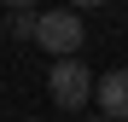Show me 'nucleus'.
Instances as JSON below:
<instances>
[{
	"label": "nucleus",
	"instance_id": "1",
	"mask_svg": "<svg viewBox=\"0 0 128 122\" xmlns=\"http://www.w3.org/2000/svg\"><path fill=\"white\" fill-rule=\"evenodd\" d=\"M29 35H35L52 58H76V52H82V41H88V23H82L70 6H58V12H35Z\"/></svg>",
	"mask_w": 128,
	"mask_h": 122
},
{
	"label": "nucleus",
	"instance_id": "6",
	"mask_svg": "<svg viewBox=\"0 0 128 122\" xmlns=\"http://www.w3.org/2000/svg\"><path fill=\"white\" fill-rule=\"evenodd\" d=\"M88 122H105V116H88Z\"/></svg>",
	"mask_w": 128,
	"mask_h": 122
},
{
	"label": "nucleus",
	"instance_id": "4",
	"mask_svg": "<svg viewBox=\"0 0 128 122\" xmlns=\"http://www.w3.org/2000/svg\"><path fill=\"white\" fill-rule=\"evenodd\" d=\"M93 6H105V0H70V12H93Z\"/></svg>",
	"mask_w": 128,
	"mask_h": 122
},
{
	"label": "nucleus",
	"instance_id": "3",
	"mask_svg": "<svg viewBox=\"0 0 128 122\" xmlns=\"http://www.w3.org/2000/svg\"><path fill=\"white\" fill-rule=\"evenodd\" d=\"M88 105H99L105 122H128V70L122 64L105 70V76H93V99H88Z\"/></svg>",
	"mask_w": 128,
	"mask_h": 122
},
{
	"label": "nucleus",
	"instance_id": "5",
	"mask_svg": "<svg viewBox=\"0 0 128 122\" xmlns=\"http://www.w3.org/2000/svg\"><path fill=\"white\" fill-rule=\"evenodd\" d=\"M0 6H12V12H29V6H35V0H0Z\"/></svg>",
	"mask_w": 128,
	"mask_h": 122
},
{
	"label": "nucleus",
	"instance_id": "2",
	"mask_svg": "<svg viewBox=\"0 0 128 122\" xmlns=\"http://www.w3.org/2000/svg\"><path fill=\"white\" fill-rule=\"evenodd\" d=\"M47 99H52L58 111H88V99H93V70L76 64V58H58V64L47 70Z\"/></svg>",
	"mask_w": 128,
	"mask_h": 122
}]
</instances>
